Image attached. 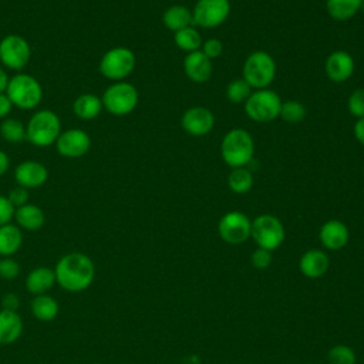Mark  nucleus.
I'll list each match as a JSON object with an SVG mask.
<instances>
[{
    "mask_svg": "<svg viewBox=\"0 0 364 364\" xmlns=\"http://www.w3.org/2000/svg\"><path fill=\"white\" fill-rule=\"evenodd\" d=\"M173 41H175L176 47H179L181 50H183L186 53L200 50L202 43H203L200 33L191 26L173 33Z\"/></svg>",
    "mask_w": 364,
    "mask_h": 364,
    "instance_id": "obj_29",
    "label": "nucleus"
},
{
    "mask_svg": "<svg viewBox=\"0 0 364 364\" xmlns=\"http://www.w3.org/2000/svg\"><path fill=\"white\" fill-rule=\"evenodd\" d=\"M31 57L28 41L18 34H9L0 40V61L11 70H21Z\"/></svg>",
    "mask_w": 364,
    "mask_h": 364,
    "instance_id": "obj_11",
    "label": "nucleus"
},
{
    "mask_svg": "<svg viewBox=\"0 0 364 364\" xmlns=\"http://www.w3.org/2000/svg\"><path fill=\"white\" fill-rule=\"evenodd\" d=\"M4 94L14 107L33 109L41 102L43 88L34 77L28 74H16L9 80Z\"/></svg>",
    "mask_w": 364,
    "mask_h": 364,
    "instance_id": "obj_5",
    "label": "nucleus"
},
{
    "mask_svg": "<svg viewBox=\"0 0 364 364\" xmlns=\"http://www.w3.org/2000/svg\"><path fill=\"white\" fill-rule=\"evenodd\" d=\"M14 179L26 189L40 188L48 179V171L38 161H23L14 169Z\"/></svg>",
    "mask_w": 364,
    "mask_h": 364,
    "instance_id": "obj_15",
    "label": "nucleus"
},
{
    "mask_svg": "<svg viewBox=\"0 0 364 364\" xmlns=\"http://www.w3.org/2000/svg\"><path fill=\"white\" fill-rule=\"evenodd\" d=\"M222 159L230 168L246 166L255 154V142L252 135L243 128L229 129L220 144Z\"/></svg>",
    "mask_w": 364,
    "mask_h": 364,
    "instance_id": "obj_2",
    "label": "nucleus"
},
{
    "mask_svg": "<svg viewBox=\"0 0 364 364\" xmlns=\"http://www.w3.org/2000/svg\"><path fill=\"white\" fill-rule=\"evenodd\" d=\"M250 94H252V88L243 78L233 80L226 87V97L233 104L245 102Z\"/></svg>",
    "mask_w": 364,
    "mask_h": 364,
    "instance_id": "obj_32",
    "label": "nucleus"
},
{
    "mask_svg": "<svg viewBox=\"0 0 364 364\" xmlns=\"http://www.w3.org/2000/svg\"><path fill=\"white\" fill-rule=\"evenodd\" d=\"M181 125L189 135L203 136L213 129L215 115L206 107H192L183 112Z\"/></svg>",
    "mask_w": 364,
    "mask_h": 364,
    "instance_id": "obj_14",
    "label": "nucleus"
},
{
    "mask_svg": "<svg viewBox=\"0 0 364 364\" xmlns=\"http://www.w3.org/2000/svg\"><path fill=\"white\" fill-rule=\"evenodd\" d=\"M354 67L353 57L344 50L333 51L324 63V71L333 82L347 81L353 75Z\"/></svg>",
    "mask_w": 364,
    "mask_h": 364,
    "instance_id": "obj_16",
    "label": "nucleus"
},
{
    "mask_svg": "<svg viewBox=\"0 0 364 364\" xmlns=\"http://www.w3.org/2000/svg\"><path fill=\"white\" fill-rule=\"evenodd\" d=\"M57 284L71 293L88 289L95 277V266L91 257L80 252L64 255L54 267Z\"/></svg>",
    "mask_w": 364,
    "mask_h": 364,
    "instance_id": "obj_1",
    "label": "nucleus"
},
{
    "mask_svg": "<svg viewBox=\"0 0 364 364\" xmlns=\"http://www.w3.org/2000/svg\"><path fill=\"white\" fill-rule=\"evenodd\" d=\"M350 233L348 228L337 219L327 220L318 232V239L321 245L328 250H340L343 249L348 242Z\"/></svg>",
    "mask_w": 364,
    "mask_h": 364,
    "instance_id": "obj_18",
    "label": "nucleus"
},
{
    "mask_svg": "<svg viewBox=\"0 0 364 364\" xmlns=\"http://www.w3.org/2000/svg\"><path fill=\"white\" fill-rule=\"evenodd\" d=\"M20 274V264L11 257L0 259V277L4 280H13Z\"/></svg>",
    "mask_w": 364,
    "mask_h": 364,
    "instance_id": "obj_35",
    "label": "nucleus"
},
{
    "mask_svg": "<svg viewBox=\"0 0 364 364\" xmlns=\"http://www.w3.org/2000/svg\"><path fill=\"white\" fill-rule=\"evenodd\" d=\"M102 101L98 95L91 94V92H85L78 95L74 100L73 104V111L74 114L84 121H91L94 118H97L101 111H102Z\"/></svg>",
    "mask_w": 364,
    "mask_h": 364,
    "instance_id": "obj_23",
    "label": "nucleus"
},
{
    "mask_svg": "<svg viewBox=\"0 0 364 364\" xmlns=\"http://www.w3.org/2000/svg\"><path fill=\"white\" fill-rule=\"evenodd\" d=\"M212 60H209L200 50L188 53L183 58V71L193 82H205L212 75Z\"/></svg>",
    "mask_w": 364,
    "mask_h": 364,
    "instance_id": "obj_17",
    "label": "nucleus"
},
{
    "mask_svg": "<svg viewBox=\"0 0 364 364\" xmlns=\"http://www.w3.org/2000/svg\"><path fill=\"white\" fill-rule=\"evenodd\" d=\"M11 108H13V104L9 100V97L4 92L0 94V118H6L10 114Z\"/></svg>",
    "mask_w": 364,
    "mask_h": 364,
    "instance_id": "obj_41",
    "label": "nucleus"
},
{
    "mask_svg": "<svg viewBox=\"0 0 364 364\" xmlns=\"http://www.w3.org/2000/svg\"><path fill=\"white\" fill-rule=\"evenodd\" d=\"M360 11H363V13H364V0L361 1V7H360Z\"/></svg>",
    "mask_w": 364,
    "mask_h": 364,
    "instance_id": "obj_45",
    "label": "nucleus"
},
{
    "mask_svg": "<svg viewBox=\"0 0 364 364\" xmlns=\"http://www.w3.org/2000/svg\"><path fill=\"white\" fill-rule=\"evenodd\" d=\"M327 358L330 364H355L357 355L354 350L346 344H338L330 348Z\"/></svg>",
    "mask_w": 364,
    "mask_h": 364,
    "instance_id": "obj_33",
    "label": "nucleus"
},
{
    "mask_svg": "<svg viewBox=\"0 0 364 364\" xmlns=\"http://www.w3.org/2000/svg\"><path fill=\"white\" fill-rule=\"evenodd\" d=\"M253 175L246 166H239V168H232L230 173L228 175V186L232 192L235 193H246L252 189L253 186Z\"/></svg>",
    "mask_w": 364,
    "mask_h": 364,
    "instance_id": "obj_28",
    "label": "nucleus"
},
{
    "mask_svg": "<svg viewBox=\"0 0 364 364\" xmlns=\"http://www.w3.org/2000/svg\"><path fill=\"white\" fill-rule=\"evenodd\" d=\"M279 117L283 121H286V122L297 124V122L304 119V117H306V107L300 101H296V100L284 101V102H282Z\"/></svg>",
    "mask_w": 364,
    "mask_h": 364,
    "instance_id": "obj_31",
    "label": "nucleus"
},
{
    "mask_svg": "<svg viewBox=\"0 0 364 364\" xmlns=\"http://www.w3.org/2000/svg\"><path fill=\"white\" fill-rule=\"evenodd\" d=\"M162 23L166 28L176 33L192 24V11L182 4H173L164 11Z\"/></svg>",
    "mask_w": 364,
    "mask_h": 364,
    "instance_id": "obj_25",
    "label": "nucleus"
},
{
    "mask_svg": "<svg viewBox=\"0 0 364 364\" xmlns=\"http://www.w3.org/2000/svg\"><path fill=\"white\" fill-rule=\"evenodd\" d=\"M252 220L239 210L225 213L218 223V233L229 245H240L250 237Z\"/></svg>",
    "mask_w": 364,
    "mask_h": 364,
    "instance_id": "obj_12",
    "label": "nucleus"
},
{
    "mask_svg": "<svg viewBox=\"0 0 364 364\" xmlns=\"http://www.w3.org/2000/svg\"><path fill=\"white\" fill-rule=\"evenodd\" d=\"M250 262H252V266L256 267V269H266L272 264V252L266 250V249H262V247H257L252 256H250Z\"/></svg>",
    "mask_w": 364,
    "mask_h": 364,
    "instance_id": "obj_36",
    "label": "nucleus"
},
{
    "mask_svg": "<svg viewBox=\"0 0 364 364\" xmlns=\"http://www.w3.org/2000/svg\"><path fill=\"white\" fill-rule=\"evenodd\" d=\"M7 198L11 202V205L14 206V209L28 203V192H27V189L23 188V186H18V185L9 192Z\"/></svg>",
    "mask_w": 364,
    "mask_h": 364,
    "instance_id": "obj_38",
    "label": "nucleus"
},
{
    "mask_svg": "<svg viewBox=\"0 0 364 364\" xmlns=\"http://www.w3.org/2000/svg\"><path fill=\"white\" fill-rule=\"evenodd\" d=\"M23 333V320L17 311L0 310V344H13Z\"/></svg>",
    "mask_w": 364,
    "mask_h": 364,
    "instance_id": "obj_21",
    "label": "nucleus"
},
{
    "mask_svg": "<svg viewBox=\"0 0 364 364\" xmlns=\"http://www.w3.org/2000/svg\"><path fill=\"white\" fill-rule=\"evenodd\" d=\"M242 74L250 88H267L276 77V63L269 53L256 50L247 55Z\"/></svg>",
    "mask_w": 364,
    "mask_h": 364,
    "instance_id": "obj_4",
    "label": "nucleus"
},
{
    "mask_svg": "<svg viewBox=\"0 0 364 364\" xmlns=\"http://www.w3.org/2000/svg\"><path fill=\"white\" fill-rule=\"evenodd\" d=\"M230 14L229 0H198L192 10V24L200 28H215Z\"/></svg>",
    "mask_w": 364,
    "mask_h": 364,
    "instance_id": "obj_10",
    "label": "nucleus"
},
{
    "mask_svg": "<svg viewBox=\"0 0 364 364\" xmlns=\"http://www.w3.org/2000/svg\"><path fill=\"white\" fill-rule=\"evenodd\" d=\"M14 206L9 200L7 196L0 195V226L10 223L11 219L14 218Z\"/></svg>",
    "mask_w": 364,
    "mask_h": 364,
    "instance_id": "obj_39",
    "label": "nucleus"
},
{
    "mask_svg": "<svg viewBox=\"0 0 364 364\" xmlns=\"http://www.w3.org/2000/svg\"><path fill=\"white\" fill-rule=\"evenodd\" d=\"M136 58L128 47H112L104 53L100 60L98 70L102 77L112 81H122L135 68Z\"/></svg>",
    "mask_w": 364,
    "mask_h": 364,
    "instance_id": "obj_8",
    "label": "nucleus"
},
{
    "mask_svg": "<svg viewBox=\"0 0 364 364\" xmlns=\"http://www.w3.org/2000/svg\"><path fill=\"white\" fill-rule=\"evenodd\" d=\"M9 75L7 73L0 67V94L6 92V88H7V84H9Z\"/></svg>",
    "mask_w": 364,
    "mask_h": 364,
    "instance_id": "obj_44",
    "label": "nucleus"
},
{
    "mask_svg": "<svg viewBox=\"0 0 364 364\" xmlns=\"http://www.w3.org/2000/svg\"><path fill=\"white\" fill-rule=\"evenodd\" d=\"M299 269L303 276L309 279H318L328 269V257L318 249L306 250L299 260Z\"/></svg>",
    "mask_w": 364,
    "mask_h": 364,
    "instance_id": "obj_19",
    "label": "nucleus"
},
{
    "mask_svg": "<svg viewBox=\"0 0 364 364\" xmlns=\"http://www.w3.org/2000/svg\"><path fill=\"white\" fill-rule=\"evenodd\" d=\"M361 1L363 0H326V9L331 18L347 21L360 11Z\"/></svg>",
    "mask_w": 364,
    "mask_h": 364,
    "instance_id": "obj_27",
    "label": "nucleus"
},
{
    "mask_svg": "<svg viewBox=\"0 0 364 364\" xmlns=\"http://www.w3.org/2000/svg\"><path fill=\"white\" fill-rule=\"evenodd\" d=\"M353 132H354V136L355 139L364 145V117L363 118H358L353 127Z\"/></svg>",
    "mask_w": 364,
    "mask_h": 364,
    "instance_id": "obj_42",
    "label": "nucleus"
},
{
    "mask_svg": "<svg viewBox=\"0 0 364 364\" xmlns=\"http://www.w3.org/2000/svg\"><path fill=\"white\" fill-rule=\"evenodd\" d=\"M14 219L20 229L28 232H36L46 223V215L43 209L33 203H26L20 208H16Z\"/></svg>",
    "mask_w": 364,
    "mask_h": 364,
    "instance_id": "obj_22",
    "label": "nucleus"
},
{
    "mask_svg": "<svg viewBox=\"0 0 364 364\" xmlns=\"http://www.w3.org/2000/svg\"><path fill=\"white\" fill-rule=\"evenodd\" d=\"M282 102L276 91L269 88L256 90L245 101V112L252 121L272 122L279 117Z\"/></svg>",
    "mask_w": 364,
    "mask_h": 364,
    "instance_id": "obj_6",
    "label": "nucleus"
},
{
    "mask_svg": "<svg viewBox=\"0 0 364 364\" xmlns=\"http://www.w3.org/2000/svg\"><path fill=\"white\" fill-rule=\"evenodd\" d=\"M55 273L54 269L50 267H36L30 270V273L26 277V289L28 293L38 296V294H46L48 290H51L55 284Z\"/></svg>",
    "mask_w": 364,
    "mask_h": 364,
    "instance_id": "obj_20",
    "label": "nucleus"
},
{
    "mask_svg": "<svg viewBox=\"0 0 364 364\" xmlns=\"http://www.w3.org/2000/svg\"><path fill=\"white\" fill-rule=\"evenodd\" d=\"M347 109L357 119L364 117V88H357L350 94L347 100Z\"/></svg>",
    "mask_w": 364,
    "mask_h": 364,
    "instance_id": "obj_34",
    "label": "nucleus"
},
{
    "mask_svg": "<svg viewBox=\"0 0 364 364\" xmlns=\"http://www.w3.org/2000/svg\"><path fill=\"white\" fill-rule=\"evenodd\" d=\"M286 232L283 223L273 215H259L252 220L250 237L257 243L259 247L269 252L277 249L284 240Z\"/></svg>",
    "mask_w": 364,
    "mask_h": 364,
    "instance_id": "obj_9",
    "label": "nucleus"
},
{
    "mask_svg": "<svg viewBox=\"0 0 364 364\" xmlns=\"http://www.w3.org/2000/svg\"><path fill=\"white\" fill-rule=\"evenodd\" d=\"M0 135L10 144H18L26 139V127L16 118H4L0 124Z\"/></svg>",
    "mask_w": 364,
    "mask_h": 364,
    "instance_id": "obj_30",
    "label": "nucleus"
},
{
    "mask_svg": "<svg viewBox=\"0 0 364 364\" xmlns=\"http://www.w3.org/2000/svg\"><path fill=\"white\" fill-rule=\"evenodd\" d=\"M23 245V233L17 225L6 223L0 226V256L10 257Z\"/></svg>",
    "mask_w": 364,
    "mask_h": 364,
    "instance_id": "obj_24",
    "label": "nucleus"
},
{
    "mask_svg": "<svg viewBox=\"0 0 364 364\" xmlns=\"http://www.w3.org/2000/svg\"><path fill=\"white\" fill-rule=\"evenodd\" d=\"M60 134V118L51 109H40L34 112L26 125V139L38 148L55 144Z\"/></svg>",
    "mask_w": 364,
    "mask_h": 364,
    "instance_id": "obj_3",
    "label": "nucleus"
},
{
    "mask_svg": "<svg viewBox=\"0 0 364 364\" xmlns=\"http://www.w3.org/2000/svg\"><path fill=\"white\" fill-rule=\"evenodd\" d=\"M55 148L57 152L64 158H80L90 151L91 138L85 131L80 128H71L61 131L55 141Z\"/></svg>",
    "mask_w": 364,
    "mask_h": 364,
    "instance_id": "obj_13",
    "label": "nucleus"
},
{
    "mask_svg": "<svg viewBox=\"0 0 364 364\" xmlns=\"http://www.w3.org/2000/svg\"><path fill=\"white\" fill-rule=\"evenodd\" d=\"M30 309L33 316L44 323L53 321L58 314V303L54 297L46 294L34 296V299L30 303Z\"/></svg>",
    "mask_w": 364,
    "mask_h": 364,
    "instance_id": "obj_26",
    "label": "nucleus"
},
{
    "mask_svg": "<svg viewBox=\"0 0 364 364\" xmlns=\"http://www.w3.org/2000/svg\"><path fill=\"white\" fill-rule=\"evenodd\" d=\"M1 304H3V309H4V310L17 311V307H18V304H20V300H18L17 294H14V293H7V294L3 297Z\"/></svg>",
    "mask_w": 364,
    "mask_h": 364,
    "instance_id": "obj_40",
    "label": "nucleus"
},
{
    "mask_svg": "<svg viewBox=\"0 0 364 364\" xmlns=\"http://www.w3.org/2000/svg\"><path fill=\"white\" fill-rule=\"evenodd\" d=\"M9 165H10V161H9V156L4 151L0 149V176L4 175L9 169Z\"/></svg>",
    "mask_w": 364,
    "mask_h": 364,
    "instance_id": "obj_43",
    "label": "nucleus"
},
{
    "mask_svg": "<svg viewBox=\"0 0 364 364\" xmlns=\"http://www.w3.org/2000/svg\"><path fill=\"white\" fill-rule=\"evenodd\" d=\"M200 51L209 58V60H213V58H218L222 51H223V44L220 40L218 38H208L205 43H202V47H200Z\"/></svg>",
    "mask_w": 364,
    "mask_h": 364,
    "instance_id": "obj_37",
    "label": "nucleus"
},
{
    "mask_svg": "<svg viewBox=\"0 0 364 364\" xmlns=\"http://www.w3.org/2000/svg\"><path fill=\"white\" fill-rule=\"evenodd\" d=\"M102 107L112 115L122 117L131 114L139 101L138 90L125 81H117L102 94Z\"/></svg>",
    "mask_w": 364,
    "mask_h": 364,
    "instance_id": "obj_7",
    "label": "nucleus"
}]
</instances>
